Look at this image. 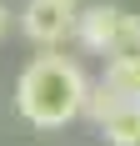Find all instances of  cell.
<instances>
[{
	"label": "cell",
	"instance_id": "cell-1",
	"mask_svg": "<svg viewBox=\"0 0 140 146\" xmlns=\"http://www.w3.org/2000/svg\"><path fill=\"white\" fill-rule=\"evenodd\" d=\"M90 86L95 81L85 76V66L75 56L40 50L35 60H25V71L15 76V111L35 131H60V126L85 116Z\"/></svg>",
	"mask_w": 140,
	"mask_h": 146
},
{
	"label": "cell",
	"instance_id": "cell-2",
	"mask_svg": "<svg viewBox=\"0 0 140 146\" xmlns=\"http://www.w3.org/2000/svg\"><path fill=\"white\" fill-rule=\"evenodd\" d=\"M75 20H80V10L65 5V0H25V10L15 15L20 35L40 50H55V45L75 40Z\"/></svg>",
	"mask_w": 140,
	"mask_h": 146
},
{
	"label": "cell",
	"instance_id": "cell-3",
	"mask_svg": "<svg viewBox=\"0 0 140 146\" xmlns=\"http://www.w3.org/2000/svg\"><path fill=\"white\" fill-rule=\"evenodd\" d=\"M125 10L120 5H80V20H75V45H80L85 56H110V40L115 30H120Z\"/></svg>",
	"mask_w": 140,
	"mask_h": 146
},
{
	"label": "cell",
	"instance_id": "cell-4",
	"mask_svg": "<svg viewBox=\"0 0 140 146\" xmlns=\"http://www.w3.org/2000/svg\"><path fill=\"white\" fill-rule=\"evenodd\" d=\"M100 136L105 146H140V101H125L115 116H105Z\"/></svg>",
	"mask_w": 140,
	"mask_h": 146
},
{
	"label": "cell",
	"instance_id": "cell-5",
	"mask_svg": "<svg viewBox=\"0 0 140 146\" xmlns=\"http://www.w3.org/2000/svg\"><path fill=\"white\" fill-rule=\"evenodd\" d=\"M135 60H140V15L125 10V20H120V30H115V40H110L105 66H135Z\"/></svg>",
	"mask_w": 140,
	"mask_h": 146
},
{
	"label": "cell",
	"instance_id": "cell-6",
	"mask_svg": "<svg viewBox=\"0 0 140 146\" xmlns=\"http://www.w3.org/2000/svg\"><path fill=\"white\" fill-rule=\"evenodd\" d=\"M120 106H125V96H120V91H115L110 81L100 76L95 86H90V101H85V121H90V126L100 131V126H105V116H115Z\"/></svg>",
	"mask_w": 140,
	"mask_h": 146
},
{
	"label": "cell",
	"instance_id": "cell-7",
	"mask_svg": "<svg viewBox=\"0 0 140 146\" xmlns=\"http://www.w3.org/2000/svg\"><path fill=\"white\" fill-rule=\"evenodd\" d=\"M105 81H110L125 101H140V60L135 66H105Z\"/></svg>",
	"mask_w": 140,
	"mask_h": 146
},
{
	"label": "cell",
	"instance_id": "cell-8",
	"mask_svg": "<svg viewBox=\"0 0 140 146\" xmlns=\"http://www.w3.org/2000/svg\"><path fill=\"white\" fill-rule=\"evenodd\" d=\"M10 20H15V15H10V5L0 0V40H5V30H10Z\"/></svg>",
	"mask_w": 140,
	"mask_h": 146
},
{
	"label": "cell",
	"instance_id": "cell-9",
	"mask_svg": "<svg viewBox=\"0 0 140 146\" xmlns=\"http://www.w3.org/2000/svg\"><path fill=\"white\" fill-rule=\"evenodd\" d=\"M65 5H75V10H80V5H85V0H65Z\"/></svg>",
	"mask_w": 140,
	"mask_h": 146
}]
</instances>
